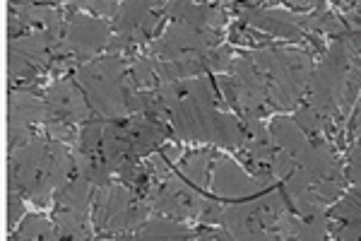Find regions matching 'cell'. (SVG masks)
<instances>
[{
  "instance_id": "cell-1",
  "label": "cell",
  "mask_w": 361,
  "mask_h": 241,
  "mask_svg": "<svg viewBox=\"0 0 361 241\" xmlns=\"http://www.w3.org/2000/svg\"><path fill=\"white\" fill-rule=\"evenodd\" d=\"M250 58L267 75V102H270V107L279 111L294 109L308 90V85H311V54L265 46V49L250 51Z\"/></svg>"
},
{
  "instance_id": "cell-2",
  "label": "cell",
  "mask_w": 361,
  "mask_h": 241,
  "mask_svg": "<svg viewBox=\"0 0 361 241\" xmlns=\"http://www.w3.org/2000/svg\"><path fill=\"white\" fill-rule=\"evenodd\" d=\"M357 58L361 56H354L340 39H335L333 44L325 49L323 61L313 70L311 85H308V97H311L308 104H311L318 114L328 116V119H337L349 68H352V63L357 61Z\"/></svg>"
},
{
  "instance_id": "cell-3",
  "label": "cell",
  "mask_w": 361,
  "mask_h": 241,
  "mask_svg": "<svg viewBox=\"0 0 361 241\" xmlns=\"http://www.w3.org/2000/svg\"><path fill=\"white\" fill-rule=\"evenodd\" d=\"M147 198L140 196L133 188L121 184H106L99 188L92 203L94 227L99 232H133L149 220Z\"/></svg>"
},
{
  "instance_id": "cell-4",
  "label": "cell",
  "mask_w": 361,
  "mask_h": 241,
  "mask_svg": "<svg viewBox=\"0 0 361 241\" xmlns=\"http://www.w3.org/2000/svg\"><path fill=\"white\" fill-rule=\"evenodd\" d=\"M109 39H111V27L104 20L87 15H73L66 22V32H63L61 41L56 44L54 58L75 56L80 61V66H82V63L92 61V56L97 51L109 46Z\"/></svg>"
},
{
  "instance_id": "cell-5",
  "label": "cell",
  "mask_w": 361,
  "mask_h": 241,
  "mask_svg": "<svg viewBox=\"0 0 361 241\" xmlns=\"http://www.w3.org/2000/svg\"><path fill=\"white\" fill-rule=\"evenodd\" d=\"M219 41H222V37L214 29H197L173 22V25L166 27L164 37L149 44V54H152V58H166V61L169 58L197 56L217 49Z\"/></svg>"
},
{
  "instance_id": "cell-6",
  "label": "cell",
  "mask_w": 361,
  "mask_h": 241,
  "mask_svg": "<svg viewBox=\"0 0 361 241\" xmlns=\"http://www.w3.org/2000/svg\"><path fill=\"white\" fill-rule=\"evenodd\" d=\"M207 198L200 193V188L185 181L183 176H171L161 186H157L147 196V203L152 205L157 213L169 217H200L202 208H205Z\"/></svg>"
},
{
  "instance_id": "cell-7",
  "label": "cell",
  "mask_w": 361,
  "mask_h": 241,
  "mask_svg": "<svg viewBox=\"0 0 361 241\" xmlns=\"http://www.w3.org/2000/svg\"><path fill=\"white\" fill-rule=\"evenodd\" d=\"M236 13L241 15V22H246L248 27L260 29L265 34H272L277 39L284 41H301L306 37L304 27H301V15H289L282 10H265L258 5H243L234 3Z\"/></svg>"
},
{
  "instance_id": "cell-8",
  "label": "cell",
  "mask_w": 361,
  "mask_h": 241,
  "mask_svg": "<svg viewBox=\"0 0 361 241\" xmlns=\"http://www.w3.org/2000/svg\"><path fill=\"white\" fill-rule=\"evenodd\" d=\"M46 104H49L51 114L56 121H68V123H80L90 121L92 116V104L87 99L85 90L80 87V82H73L68 78L56 80L46 92Z\"/></svg>"
},
{
  "instance_id": "cell-9",
  "label": "cell",
  "mask_w": 361,
  "mask_h": 241,
  "mask_svg": "<svg viewBox=\"0 0 361 241\" xmlns=\"http://www.w3.org/2000/svg\"><path fill=\"white\" fill-rule=\"evenodd\" d=\"M270 188V184L255 179L253 174L243 172L236 162H231L229 157H219L214 164V179H212V191L229 201H246L258 193H263Z\"/></svg>"
},
{
  "instance_id": "cell-10",
  "label": "cell",
  "mask_w": 361,
  "mask_h": 241,
  "mask_svg": "<svg viewBox=\"0 0 361 241\" xmlns=\"http://www.w3.org/2000/svg\"><path fill=\"white\" fill-rule=\"evenodd\" d=\"M159 22V15L154 13L149 0H123V5L114 17V29L121 37H128L137 46L152 39Z\"/></svg>"
},
{
  "instance_id": "cell-11",
  "label": "cell",
  "mask_w": 361,
  "mask_h": 241,
  "mask_svg": "<svg viewBox=\"0 0 361 241\" xmlns=\"http://www.w3.org/2000/svg\"><path fill=\"white\" fill-rule=\"evenodd\" d=\"M164 15L173 22L197 29H219L226 22V13L222 8L193 3V0H171V3H166Z\"/></svg>"
},
{
  "instance_id": "cell-12",
  "label": "cell",
  "mask_w": 361,
  "mask_h": 241,
  "mask_svg": "<svg viewBox=\"0 0 361 241\" xmlns=\"http://www.w3.org/2000/svg\"><path fill=\"white\" fill-rule=\"evenodd\" d=\"M56 121L46 99H37L32 92L15 90L10 94V121L8 126H37Z\"/></svg>"
},
{
  "instance_id": "cell-13",
  "label": "cell",
  "mask_w": 361,
  "mask_h": 241,
  "mask_svg": "<svg viewBox=\"0 0 361 241\" xmlns=\"http://www.w3.org/2000/svg\"><path fill=\"white\" fill-rule=\"evenodd\" d=\"M92 184L85 179V176H73L66 186L58 188L56 193V208H66L73 210V213L90 217V208H92Z\"/></svg>"
},
{
  "instance_id": "cell-14",
  "label": "cell",
  "mask_w": 361,
  "mask_h": 241,
  "mask_svg": "<svg viewBox=\"0 0 361 241\" xmlns=\"http://www.w3.org/2000/svg\"><path fill=\"white\" fill-rule=\"evenodd\" d=\"M270 135L279 150H287V152H292V155H296V152L308 143V135L301 131L299 123L294 119H287V116H277V119L272 121Z\"/></svg>"
},
{
  "instance_id": "cell-15",
  "label": "cell",
  "mask_w": 361,
  "mask_h": 241,
  "mask_svg": "<svg viewBox=\"0 0 361 241\" xmlns=\"http://www.w3.org/2000/svg\"><path fill=\"white\" fill-rule=\"evenodd\" d=\"M135 237L137 239H193L195 234L188 227L178 225V222L169 220V215H164V217H152V220L145 222Z\"/></svg>"
},
{
  "instance_id": "cell-16",
  "label": "cell",
  "mask_w": 361,
  "mask_h": 241,
  "mask_svg": "<svg viewBox=\"0 0 361 241\" xmlns=\"http://www.w3.org/2000/svg\"><path fill=\"white\" fill-rule=\"evenodd\" d=\"M209 164H212V152H193L178 162V174L202 191L209 181Z\"/></svg>"
},
{
  "instance_id": "cell-17",
  "label": "cell",
  "mask_w": 361,
  "mask_h": 241,
  "mask_svg": "<svg viewBox=\"0 0 361 241\" xmlns=\"http://www.w3.org/2000/svg\"><path fill=\"white\" fill-rule=\"evenodd\" d=\"M54 222L61 232V237L66 239H87V217L73 213V210H66V208H56V215H54Z\"/></svg>"
},
{
  "instance_id": "cell-18",
  "label": "cell",
  "mask_w": 361,
  "mask_h": 241,
  "mask_svg": "<svg viewBox=\"0 0 361 241\" xmlns=\"http://www.w3.org/2000/svg\"><path fill=\"white\" fill-rule=\"evenodd\" d=\"M58 237H61V232H58L56 222L46 220L44 215H29L15 234V239H58Z\"/></svg>"
},
{
  "instance_id": "cell-19",
  "label": "cell",
  "mask_w": 361,
  "mask_h": 241,
  "mask_svg": "<svg viewBox=\"0 0 361 241\" xmlns=\"http://www.w3.org/2000/svg\"><path fill=\"white\" fill-rule=\"evenodd\" d=\"M345 176L349 181H354V184H361V143L349 150Z\"/></svg>"
},
{
  "instance_id": "cell-20",
  "label": "cell",
  "mask_w": 361,
  "mask_h": 241,
  "mask_svg": "<svg viewBox=\"0 0 361 241\" xmlns=\"http://www.w3.org/2000/svg\"><path fill=\"white\" fill-rule=\"evenodd\" d=\"M20 196L22 193H17V191H10V196H8V225H13V222H17L22 217V201H20Z\"/></svg>"
},
{
  "instance_id": "cell-21",
  "label": "cell",
  "mask_w": 361,
  "mask_h": 241,
  "mask_svg": "<svg viewBox=\"0 0 361 241\" xmlns=\"http://www.w3.org/2000/svg\"><path fill=\"white\" fill-rule=\"evenodd\" d=\"M342 20H345L347 29H361V3L352 5V8H349V13L342 17Z\"/></svg>"
},
{
  "instance_id": "cell-22",
  "label": "cell",
  "mask_w": 361,
  "mask_h": 241,
  "mask_svg": "<svg viewBox=\"0 0 361 241\" xmlns=\"http://www.w3.org/2000/svg\"><path fill=\"white\" fill-rule=\"evenodd\" d=\"M352 135L361 143V107L357 109V116H354V121H352Z\"/></svg>"
},
{
  "instance_id": "cell-23",
  "label": "cell",
  "mask_w": 361,
  "mask_h": 241,
  "mask_svg": "<svg viewBox=\"0 0 361 241\" xmlns=\"http://www.w3.org/2000/svg\"><path fill=\"white\" fill-rule=\"evenodd\" d=\"M292 8H299V10H306V8H311V0H287Z\"/></svg>"
},
{
  "instance_id": "cell-24",
  "label": "cell",
  "mask_w": 361,
  "mask_h": 241,
  "mask_svg": "<svg viewBox=\"0 0 361 241\" xmlns=\"http://www.w3.org/2000/svg\"><path fill=\"white\" fill-rule=\"evenodd\" d=\"M248 5H263V3H277V0H246Z\"/></svg>"
},
{
  "instance_id": "cell-25",
  "label": "cell",
  "mask_w": 361,
  "mask_h": 241,
  "mask_svg": "<svg viewBox=\"0 0 361 241\" xmlns=\"http://www.w3.org/2000/svg\"><path fill=\"white\" fill-rule=\"evenodd\" d=\"M335 3H337V5H340V3H342V0H335Z\"/></svg>"
},
{
  "instance_id": "cell-26",
  "label": "cell",
  "mask_w": 361,
  "mask_h": 241,
  "mask_svg": "<svg viewBox=\"0 0 361 241\" xmlns=\"http://www.w3.org/2000/svg\"><path fill=\"white\" fill-rule=\"evenodd\" d=\"M13 3H17V0H13Z\"/></svg>"
}]
</instances>
